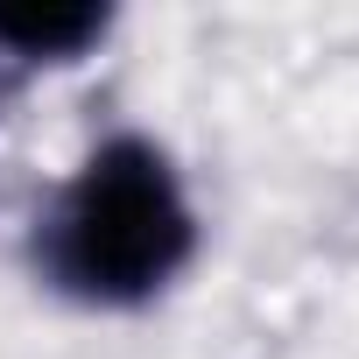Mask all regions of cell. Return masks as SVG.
<instances>
[{
	"label": "cell",
	"mask_w": 359,
	"mask_h": 359,
	"mask_svg": "<svg viewBox=\"0 0 359 359\" xmlns=\"http://www.w3.org/2000/svg\"><path fill=\"white\" fill-rule=\"evenodd\" d=\"M198 205L155 134H106L29 219V268L78 310H141L198 261Z\"/></svg>",
	"instance_id": "cell-1"
},
{
	"label": "cell",
	"mask_w": 359,
	"mask_h": 359,
	"mask_svg": "<svg viewBox=\"0 0 359 359\" xmlns=\"http://www.w3.org/2000/svg\"><path fill=\"white\" fill-rule=\"evenodd\" d=\"M106 8H0V64H78L92 43H106Z\"/></svg>",
	"instance_id": "cell-2"
}]
</instances>
